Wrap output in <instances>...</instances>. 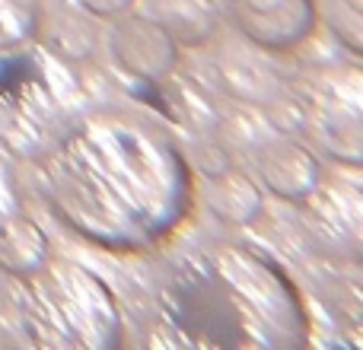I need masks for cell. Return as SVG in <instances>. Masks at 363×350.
Wrapping results in <instances>:
<instances>
[{
  "mask_svg": "<svg viewBox=\"0 0 363 350\" xmlns=\"http://www.w3.org/2000/svg\"><path fill=\"white\" fill-rule=\"evenodd\" d=\"M147 16H153L179 48H204L223 26L217 0H147Z\"/></svg>",
  "mask_w": 363,
  "mask_h": 350,
  "instance_id": "cell-12",
  "label": "cell"
},
{
  "mask_svg": "<svg viewBox=\"0 0 363 350\" xmlns=\"http://www.w3.org/2000/svg\"><path fill=\"white\" fill-rule=\"evenodd\" d=\"M255 175H258V185L271 198L300 207L319 188L325 169H322V159L313 147L296 140L294 134H284V137L268 140V144L258 147Z\"/></svg>",
  "mask_w": 363,
  "mask_h": 350,
  "instance_id": "cell-8",
  "label": "cell"
},
{
  "mask_svg": "<svg viewBox=\"0 0 363 350\" xmlns=\"http://www.w3.org/2000/svg\"><path fill=\"white\" fill-rule=\"evenodd\" d=\"M204 204L211 217H217L226 226H252L264 213V188L255 175L223 166L220 172L207 175Z\"/></svg>",
  "mask_w": 363,
  "mask_h": 350,
  "instance_id": "cell-11",
  "label": "cell"
},
{
  "mask_svg": "<svg viewBox=\"0 0 363 350\" xmlns=\"http://www.w3.org/2000/svg\"><path fill=\"white\" fill-rule=\"evenodd\" d=\"M48 51H0V147L35 157L64 118V96L48 67Z\"/></svg>",
  "mask_w": 363,
  "mask_h": 350,
  "instance_id": "cell-4",
  "label": "cell"
},
{
  "mask_svg": "<svg viewBox=\"0 0 363 350\" xmlns=\"http://www.w3.org/2000/svg\"><path fill=\"white\" fill-rule=\"evenodd\" d=\"M160 344L300 350L313 319L296 281L264 249L236 239L194 245L166 268L153 296Z\"/></svg>",
  "mask_w": 363,
  "mask_h": 350,
  "instance_id": "cell-2",
  "label": "cell"
},
{
  "mask_svg": "<svg viewBox=\"0 0 363 350\" xmlns=\"http://www.w3.org/2000/svg\"><path fill=\"white\" fill-rule=\"evenodd\" d=\"M29 159L51 217L112 255L160 249L194 210L191 159L163 121L138 108H86Z\"/></svg>",
  "mask_w": 363,
  "mask_h": 350,
  "instance_id": "cell-1",
  "label": "cell"
},
{
  "mask_svg": "<svg viewBox=\"0 0 363 350\" xmlns=\"http://www.w3.org/2000/svg\"><path fill=\"white\" fill-rule=\"evenodd\" d=\"M19 185H16V172H13V163L6 157V150L0 147V220L10 217L13 210H19Z\"/></svg>",
  "mask_w": 363,
  "mask_h": 350,
  "instance_id": "cell-16",
  "label": "cell"
},
{
  "mask_svg": "<svg viewBox=\"0 0 363 350\" xmlns=\"http://www.w3.org/2000/svg\"><path fill=\"white\" fill-rule=\"evenodd\" d=\"M32 45L48 51L61 64H80L99 48V29L74 0H42V19Z\"/></svg>",
  "mask_w": 363,
  "mask_h": 350,
  "instance_id": "cell-9",
  "label": "cell"
},
{
  "mask_svg": "<svg viewBox=\"0 0 363 350\" xmlns=\"http://www.w3.org/2000/svg\"><path fill=\"white\" fill-rule=\"evenodd\" d=\"M108 55L128 77L144 83H163L179 70V42L147 13H121L108 29Z\"/></svg>",
  "mask_w": 363,
  "mask_h": 350,
  "instance_id": "cell-7",
  "label": "cell"
},
{
  "mask_svg": "<svg viewBox=\"0 0 363 350\" xmlns=\"http://www.w3.org/2000/svg\"><path fill=\"white\" fill-rule=\"evenodd\" d=\"M42 0H0V51L35 42Z\"/></svg>",
  "mask_w": 363,
  "mask_h": 350,
  "instance_id": "cell-14",
  "label": "cell"
},
{
  "mask_svg": "<svg viewBox=\"0 0 363 350\" xmlns=\"http://www.w3.org/2000/svg\"><path fill=\"white\" fill-rule=\"evenodd\" d=\"M80 10H86L93 19H115L121 16V13L134 10V4L138 0H74Z\"/></svg>",
  "mask_w": 363,
  "mask_h": 350,
  "instance_id": "cell-17",
  "label": "cell"
},
{
  "mask_svg": "<svg viewBox=\"0 0 363 350\" xmlns=\"http://www.w3.org/2000/svg\"><path fill=\"white\" fill-rule=\"evenodd\" d=\"M48 258H51L48 236L29 213H23V207L0 220V274L19 281V277L38 271Z\"/></svg>",
  "mask_w": 363,
  "mask_h": 350,
  "instance_id": "cell-13",
  "label": "cell"
},
{
  "mask_svg": "<svg viewBox=\"0 0 363 350\" xmlns=\"http://www.w3.org/2000/svg\"><path fill=\"white\" fill-rule=\"evenodd\" d=\"M319 19H325L332 35L338 38V45H345L354 57L363 51V10L360 0H328L325 10L319 6Z\"/></svg>",
  "mask_w": 363,
  "mask_h": 350,
  "instance_id": "cell-15",
  "label": "cell"
},
{
  "mask_svg": "<svg viewBox=\"0 0 363 350\" xmlns=\"http://www.w3.org/2000/svg\"><path fill=\"white\" fill-rule=\"evenodd\" d=\"M16 322L29 344L45 350H115L125 325L115 290L74 258H55L19 277Z\"/></svg>",
  "mask_w": 363,
  "mask_h": 350,
  "instance_id": "cell-3",
  "label": "cell"
},
{
  "mask_svg": "<svg viewBox=\"0 0 363 350\" xmlns=\"http://www.w3.org/2000/svg\"><path fill=\"white\" fill-rule=\"evenodd\" d=\"M220 13L239 38L268 55H290L319 29V0H223Z\"/></svg>",
  "mask_w": 363,
  "mask_h": 350,
  "instance_id": "cell-5",
  "label": "cell"
},
{
  "mask_svg": "<svg viewBox=\"0 0 363 350\" xmlns=\"http://www.w3.org/2000/svg\"><path fill=\"white\" fill-rule=\"evenodd\" d=\"M306 99V131L347 169H360V77L357 67L325 77Z\"/></svg>",
  "mask_w": 363,
  "mask_h": 350,
  "instance_id": "cell-6",
  "label": "cell"
},
{
  "mask_svg": "<svg viewBox=\"0 0 363 350\" xmlns=\"http://www.w3.org/2000/svg\"><path fill=\"white\" fill-rule=\"evenodd\" d=\"M236 45L239 48H230V45L220 48L217 61H213L217 77L226 93H233L242 102H252V106H264V102H271L277 93L287 89V83L264 64L268 51L249 45L245 38H239Z\"/></svg>",
  "mask_w": 363,
  "mask_h": 350,
  "instance_id": "cell-10",
  "label": "cell"
}]
</instances>
